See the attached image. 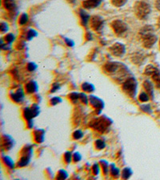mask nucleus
I'll return each mask as SVG.
<instances>
[{
	"label": "nucleus",
	"mask_w": 160,
	"mask_h": 180,
	"mask_svg": "<svg viewBox=\"0 0 160 180\" xmlns=\"http://www.w3.org/2000/svg\"><path fill=\"white\" fill-rule=\"evenodd\" d=\"M66 178H67V173H66V171H65V170H62L59 171L58 175L57 176V179H65Z\"/></svg>",
	"instance_id": "nucleus-29"
},
{
	"label": "nucleus",
	"mask_w": 160,
	"mask_h": 180,
	"mask_svg": "<svg viewBox=\"0 0 160 180\" xmlns=\"http://www.w3.org/2000/svg\"><path fill=\"white\" fill-rule=\"evenodd\" d=\"M137 82L135 78H129L124 82L123 85V90L127 95L131 97H134L136 94Z\"/></svg>",
	"instance_id": "nucleus-3"
},
{
	"label": "nucleus",
	"mask_w": 160,
	"mask_h": 180,
	"mask_svg": "<svg viewBox=\"0 0 160 180\" xmlns=\"http://www.w3.org/2000/svg\"><path fill=\"white\" fill-rule=\"evenodd\" d=\"M123 65L118 64L117 63H107L105 66V70L109 74H115L118 71H119Z\"/></svg>",
	"instance_id": "nucleus-9"
},
{
	"label": "nucleus",
	"mask_w": 160,
	"mask_h": 180,
	"mask_svg": "<svg viewBox=\"0 0 160 180\" xmlns=\"http://www.w3.org/2000/svg\"><path fill=\"white\" fill-rule=\"evenodd\" d=\"M101 163H102L103 170H104V173L107 174V169H108V163L106 162V161H104V160L101 161Z\"/></svg>",
	"instance_id": "nucleus-38"
},
{
	"label": "nucleus",
	"mask_w": 160,
	"mask_h": 180,
	"mask_svg": "<svg viewBox=\"0 0 160 180\" xmlns=\"http://www.w3.org/2000/svg\"><path fill=\"white\" fill-rule=\"evenodd\" d=\"M143 86L144 88L146 89V91H147V93H149L151 95H153V85L152 83L149 81H145L144 83H143Z\"/></svg>",
	"instance_id": "nucleus-19"
},
{
	"label": "nucleus",
	"mask_w": 160,
	"mask_h": 180,
	"mask_svg": "<svg viewBox=\"0 0 160 180\" xmlns=\"http://www.w3.org/2000/svg\"><path fill=\"white\" fill-rule=\"evenodd\" d=\"M102 0H86L83 2V7L87 9H92V8L97 7L98 6L100 5V3H102Z\"/></svg>",
	"instance_id": "nucleus-11"
},
{
	"label": "nucleus",
	"mask_w": 160,
	"mask_h": 180,
	"mask_svg": "<svg viewBox=\"0 0 160 180\" xmlns=\"http://www.w3.org/2000/svg\"><path fill=\"white\" fill-rule=\"evenodd\" d=\"M110 172H111V175L114 176V177H118V175H119V170L117 167H115L114 165H112L111 167H110Z\"/></svg>",
	"instance_id": "nucleus-26"
},
{
	"label": "nucleus",
	"mask_w": 160,
	"mask_h": 180,
	"mask_svg": "<svg viewBox=\"0 0 160 180\" xmlns=\"http://www.w3.org/2000/svg\"><path fill=\"white\" fill-rule=\"evenodd\" d=\"M111 26L117 34H122L126 31L127 29L126 24L121 20H115L111 23Z\"/></svg>",
	"instance_id": "nucleus-5"
},
{
	"label": "nucleus",
	"mask_w": 160,
	"mask_h": 180,
	"mask_svg": "<svg viewBox=\"0 0 160 180\" xmlns=\"http://www.w3.org/2000/svg\"><path fill=\"white\" fill-rule=\"evenodd\" d=\"M27 21H28V15L25 13L23 14L19 18V24L24 25V24H26L27 23Z\"/></svg>",
	"instance_id": "nucleus-24"
},
{
	"label": "nucleus",
	"mask_w": 160,
	"mask_h": 180,
	"mask_svg": "<svg viewBox=\"0 0 160 180\" xmlns=\"http://www.w3.org/2000/svg\"><path fill=\"white\" fill-rule=\"evenodd\" d=\"M110 52L112 53L115 56H123L125 53V47L122 43H115L112 47L110 48Z\"/></svg>",
	"instance_id": "nucleus-6"
},
{
	"label": "nucleus",
	"mask_w": 160,
	"mask_h": 180,
	"mask_svg": "<svg viewBox=\"0 0 160 180\" xmlns=\"http://www.w3.org/2000/svg\"><path fill=\"white\" fill-rule=\"evenodd\" d=\"M91 26L95 31H100L103 26V20L99 16H93L91 19Z\"/></svg>",
	"instance_id": "nucleus-7"
},
{
	"label": "nucleus",
	"mask_w": 160,
	"mask_h": 180,
	"mask_svg": "<svg viewBox=\"0 0 160 180\" xmlns=\"http://www.w3.org/2000/svg\"><path fill=\"white\" fill-rule=\"evenodd\" d=\"M105 146L106 144L105 143H104V141H102L101 139H98V140H96V142H95V146H96L97 149H99V150L103 149L105 147Z\"/></svg>",
	"instance_id": "nucleus-25"
},
{
	"label": "nucleus",
	"mask_w": 160,
	"mask_h": 180,
	"mask_svg": "<svg viewBox=\"0 0 160 180\" xmlns=\"http://www.w3.org/2000/svg\"><path fill=\"white\" fill-rule=\"evenodd\" d=\"M58 88H59V85H58V83L55 84V85L53 86V88H52V90H51V92L56 91H57Z\"/></svg>",
	"instance_id": "nucleus-44"
},
{
	"label": "nucleus",
	"mask_w": 160,
	"mask_h": 180,
	"mask_svg": "<svg viewBox=\"0 0 160 180\" xmlns=\"http://www.w3.org/2000/svg\"><path fill=\"white\" fill-rule=\"evenodd\" d=\"M93 171H94V174L95 175H98L99 172V166L97 164L94 165L93 167Z\"/></svg>",
	"instance_id": "nucleus-43"
},
{
	"label": "nucleus",
	"mask_w": 160,
	"mask_h": 180,
	"mask_svg": "<svg viewBox=\"0 0 160 180\" xmlns=\"http://www.w3.org/2000/svg\"><path fill=\"white\" fill-rule=\"evenodd\" d=\"M155 6H156V8H157L158 10L160 11V0H157V2L155 3Z\"/></svg>",
	"instance_id": "nucleus-46"
},
{
	"label": "nucleus",
	"mask_w": 160,
	"mask_h": 180,
	"mask_svg": "<svg viewBox=\"0 0 160 180\" xmlns=\"http://www.w3.org/2000/svg\"><path fill=\"white\" fill-rule=\"evenodd\" d=\"M79 99H81L82 101H83L84 103H86V104H87V102H88V99H87V95L85 94H80V98H79Z\"/></svg>",
	"instance_id": "nucleus-41"
},
{
	"label": "nucleus",
	"mask_w": 160,
	"mask_h": 180,
	"mask_svg": "<svg viewBox=\"0 0 160 180\" xmlns=\"http://www.w3.org/2000/svg\"><path fill=\"white\" fill-rule=\"evenodd\" d=\"M14 39H15V37H14V35L12 34H7V35L5 37L6 42H7L8 43H11V42L14 41Z\"/></svg>",
	"instance_id": "nucleus-32"
},
{
	"label": "nucleus",
	"mask_w": 160,
	"mask_h": 180,
	"mask_svg": "<svg viewBox=\"0 0 160 180\" xmlns=\"http://www.w3.org/2000/svg\"><path fill=\"white\" fill-rule=\"evenodd\" d=\"M83 136V132H82L81 131H75L73 134L74 138H75V139H79V138H81Z\"/></svg>",
	"instance_id": "nucleus-30"
},
{
	"label": "nucleus",
	"mask_w": 160,
	"mask_h": 180,
	"mask_svg": "<svg viewBox=\"0 0 160 180\" xmlns=\"http://www.w3.org/2000/svg\"><path fill=\"white\" fill-rule=\"evenodd\" d=\"M132 175V171L128 167H126L125 169H123V170L122 171V178L124 179H126L128 178L131 177V175Z\"/></svg>",
	"instance_id": "nucleus-20"
},
{
	"label": "nucleus",
	"mask_w": 160,
	"mask_h": 180,
	"mask_svg": "<svg viewBox=\"0 0 160 180\" xmlns=\"http://www.w3.org/2000/svg\"><path fill=\"white\" fill-rule=\"evenodd\" d=\"M158 72H159V69L152 65L147 66V67H146V69H145V74H146L147 75L152 76V75H154L155 74L158 73Z\"/></svg>",
	"instance_id": "nucleus-15"
},
{
	"label": "nucleus",
	"mask_w": 160,
	"mask_h": 180,
	"mask_svg": "<svg viewBox=\"0 0 160 180\" xmlns=\"http://www.w3.org/2000/svg\"><path fill=\"white\" fill-rule=\"evenodd\" d=\"M4 7L10 11H14L16 8V4L15 0H3V1Z\"/></svg>",
	"instance_id": "nucleus-14"
},
{
	"label": "nucleus",
	"mask_w": 160,
	"mask_h": 180,
	"mask_svg": "<svg viewBox=\"0 0 160 180\" xmlns=\"http://www.w3.org/2000/svg\"><path fill=\"white\" fill-rule=\"evenodd\" d=\"M62 101V99L60 98H58V97H56V98H54L50 100V102H51V104L52 105H56L58 102H60Z\"/></svg>",
	"instance_id": "nucleus-35"
},
{
	"label": "nucleus",
	"mask_w": 160,
	"mask_h": 180,
	"mask_svg": "<svg viewBox=\"0 0 160 180\" xmlns=\"http://www.w3.org/2000/svg\"><path fill=\"white\" fill-rule=\"evenodd\" d=\"M36 67H37V66L35 65L34 63H29V64H28V66H27V69H28L30 71H34V70L36 69Z\"/></svg>",
	"instance_id": "nucleus-37"
},
{
	"label": "nucleus",
	"mask_w": 160,
	"mask_h": 180,
	"mask_svg": "<svg viewBox=\"0 0 160 180\" xmlns=\"http://www.w3.org/2000/svg\"><path fill=\"white\" fill-rule=\"evenodd\" d=\"M82 89L83 91H85L92 92L95 91V86H93L91 83H84L82 85Z\"/></svg>",
	"instance_id": "nucleus-18"
},
{
	"label": "nucleus",
	"mask_w": 160,
	"mask_h": 180,
	"mask_svg": "<svg viewBox=\"0 0 160 180\" xmlns=\"http://www.w3.org/2000/svg\"><path fill=\"white\" fill-rule=\"evenodd\" d=\"M89 100L91 104L95 107V109L99 110H101L103 108V107H104L103 101L101 100L100 99H99L98 97L95 96V95H91L89 98Z\"/></svg>",
	"instance_id": "nucleus-8"
},
{
	"label": "nucleus",
	"mask_w": 160,
	"mask_h": 180,
	"mask_svg": "<svg viewBox=\"0 0 160 180\" xmlns=\"http://www.w3.org/2000/svg\"><path fill=\"white\" fill-rule=\"evenodd\" d=\"M39 113V108L37 107H33L31 108H26L24 111V116L26 119H31L32 118L36 116Z\"/></svg>",
	"instance_id": "nucleus-10"
},
{
	"label": "nucleus",
	"mask_w": 160,
	"mask_h": 180,
	"mask_svg": "<svg viewBox=\"0 0 160 180\" xmlns=\"http://www.w3.org/2000/svg\"><path fill=\"white\" fill-rule=\"evenodd\" d=\"M80 16H81L82 18V23L83 26H87V23H88V22H89L90 19V16L88 14H87V12H85L83 10L80 11Z\"/></svg>",
	"instance_id": "nucleus-17"
},
{
	"label": "nucleus",
	"mask_w": 160,
	"mask_h": 180,
	"mask_svg": "<svg viewBox=\"0 0 160 180\" xmlns=\"http://www.w3.org/2000/svg\"><path fill=\"white\" fill-rule=\"evenodd\" d=\"M3 161H4L6 164L7 165L8 167H11V168H13L14 167V162L11 158H9V157L7 156L4 157V158H3Z\"/></svg>",
	"instance_id": "nucleus-27"
},
{
	"label": "nucleus",
	"mask_w": 160,
	"mask_h": 180,
	"mask_svg": "<svg viewBox=\"0 0 160 180\" xmlns=\"http://www.w3.org/2000/svg\"><path fill=\"white\" fill-rule=\"evenodd\" d=\"M152 79L156 86L160 89V72H158V73L155 74L154 75H152Z\"/></svg>",
	"instance_id": "nucleus-22"
},
{
	"label": "nucleus",
	"mask_w": 160,
	"mask_h": 180,
	"mask_svg": "<svg viewBox=\"0 0 160 180\" xmlns=\"http://www.w3.org/2000/svg\"><path fill=\"white\" fill-rule=\"evenodd\" d=\"M65 160L67 163H69L71 161V154L70 152H66L65 154Z\"/></svg>",
	"instance_id": "nucleus-39"
},
{
	"label": "nucleus",
	"mask_w": 160,
	"mask_h": 180,
	"mask_svg": "<svg viewBox=\"0 0 160 180\" xmlns=\"http://www.w3.org/2000/svg\"><path fill=\"white\" fill-rule=\"evenodd\" d=\"M37 89H38V86L36 83L34 82H29L26 85V90L28 93H34V91H36Z\"/></svg>",
	"instance_id": "nucleus-16"
},
{
	"label": "nucleus",
	"mask_w": 160,
	"mask_h": 180,
	"mask_svg": "<svg viewBox=\"0 0 160 180\" xmlns=\"http://www.w3.org/2000/svg\"><path fill=\"white\" fill-rule=\"evenodd\" d=\"M0 29H1V31L2 32L7 31L8 30L7 24L5 23H1V26H0Z\"/></svg>",
	"instance_id": "nucleus-36"
},
{
	"label": "nucleus",
	"mask_w": 160,
	"mask_h": 180,
	"mask_svg": "<svg viewBox=\"0 0 160 180\" xmlns=\"http://www.w3.org/2000/svg\"><path fill=\"white\" fill-rule=\"evenodd\" d=\"M31 148L27 149L26 154L22 158L21 160H20V162H18V166H20V167H24V166H26V165L28 164V162H29L30 161V159H31Z\"/></svg>",
	"instance_id": "nucleus-12"
},
{
	"label": "nucleus",
	"mask_w": 160,
	"mask_h": 180,
	"mask_svg": "<svg viewBox=\"0 0 160 180\" xmlns=\"http://www.w3.org/2000/svg\"><path fill=\"white\" fill-rule=\"evenodd\" d=\"M24 98L23 91H22L21 89L18 90L15 93H13L11 94V99H13L14 101L16 102H21L23 101V99Z\"/></svg>",
	"instance_id": "nucleus-13"
},
{
	"label": "nucleus",
	"mask_w": 160,
	"mask_h": 180,
	"mask_svg": "<svg viewBox=\"0 0 160 180\" xmlns=\"http://www.w3.org/2000/svg\"><path fill=\"white\" fill-rule=\"evenodd\" d=\"M127 0H111V3L114 6H115L117 7H120L126 3Z\"/></svg>",
	"instance_id": "nucleus-23"
},
{
	"label": "nucleus",
	"mask_w": 160,
	"mask_h": 180,
	"mask_svg": "<svg viewBox=\"0 0 160 180\" xmlns=\"http://www.w3.org/2000/svg\"><path fill=\"white\" fill-rule=\"evenodd\" d=\"M142 37V43L145 47L151 48L157 41V37L152 33V28L151 26H146L140 31Z\"/></svg>",
	"instance_id": "nucleus-1"
},
{
	"label": "nucleus",
	"mask_w": 160,
	"mask_h": 180,
	"mask_svg": "<svg viewBox=\"0 0 160 180\" xmlns=\"http://www.w3.org/2000/svg\"><path fill=\"white\" fill-rule=\"evenodd\" d=\"M110 124V122L107 119H106V118H98V119H95L93 121H91V127L95 129V130H97V131L103 132L107 129Z\"/></svg>",
	"instance_id": "nucleus-4"
},
{
	"label": "nucleus",
	"mask_w": 160,
	"mask_h": 180,
	"mask_svg": "<svg viewBox=\"0 0 160 180\" xmlns=\"http://www.w3.org/2000/svg\"><path fill=\"white\" fill-rule=\"evenodd\" d=\"M81 155H80V154L79 153H75L74 154V160L75 161V162H79V160L81 159Z\"/></svg>",
	"instance_id": "nucleus-42"
},
{
	"label": "nucleus",
	"mask_w": 160,
	"mask_h": 180,
	"mask_svg": "<svg viewBox=\"0 0 160 180\" xmlns=\"http://www.w3.org/2000/svg\"><path fill=\"white\" fill-rule=\"evenodd\" d=\"M134 13L137 15V17L139 18H145L151 12V7L148 3L139 1L134 4Z\"/></svg>",
	"instance_id": "nucleus-2"
},
{
	"label": "nucleus",
	"mask_w": 160,
	"mask_h": 180,
	"mask_svg": "<svg viewBox=\"0 0 160 180\" xmlns=\"http://www.w3.org/2000/svg\"><path fill=\"white\" fill-rule=\"evenodd\" d=\"M44 138V132L42 131H37L35 132V140L38 143H41Z\"/></svg>",
	"instance_id": "nucleus-21"
},
{
	"label": "nucleus",
	"mask_w": 160,
	"mask_h": 180,
	"mask_svg": "<svg viewBox=\"0 0 160 180\" xmlns=\"http://www.w3.org/2000/svg\"><path fill=\"white\" fill-rule=\"evenodd\" d=\"M66 40V43H67V44H68V46H70V47H72V46H73L74 45V42H72V41H71V40H70V39H65Z\"/></svg>",
	"instance_id": "nucleus-45"
},
{
	"label": "nucleus",
	"mask_w": 160,
	"mask_h": 180,
	"mask_svg": "<svg viewBox=\"0 0 160 180\" xmlns=\"http://www.w3.org/2000/svg\"><path fill=\"white\" fill-rule=\"evenodd\" d=\"M142 110H144L145 112L147 113H151V107H150V105H142V107H141Z\"/></svg>",
	"instance_id": "nucleus-34"
},
{
	"label": "nucleus",
	"mask_w": 160,
	"mask_h": 180,
	"mask_svg": "<svg viewBox=\"0 0 160 180\" xmlns=\"http://www.w3.org/2000/svg\"><path fill=\"white\" fill-rule=\"evenodd\" d=\"M70 98H71L72 100L78 99L80 98V94H79V93H72V94H70Z\"/></svg>",
	"instance_id": "nucleus-40"
},
{
	"label": "nucleus",
	"mask_w": 160,
	"mask_h": 180,
	"mask_svg": "<svg viewBox=\"0 0 160 180\" xmlns=\"http://www.w3.org/2000/svg\"><path fill=\"white\" fill-rule=\"evenodd\" d=\"M36 31H34V30H31V31H29V32H28V34H27V39H32V38H34V36H36Z\"/></svg>",
	"instance_id": "nucleus-33"
},
{
	"label": "nucleus",
	"mask_w": 160,
	"mask_h": 180,
	"mask_svg": "<svg viewBox=\"0 0 160 180\" xmlns=\"http://www.w3.org/2000/svg\"><path fill=\"white\" fill-rule=\"evenodd\" d=\"M159 44H160V42H159Z\"/></svg>",
	"instance_id": "nucleus-47"
},
{
	"label": "nucleus",
	"mask_w": 160,
	"mask_h": 180,
	"mask_svg": "<svg viewBox=\"0 0 160 180\" xmlns=\"http://www.w3.org/2000/svg\"><path fill=\"white\" fill-rule=\"evenodd\" d=\"M9 138V137H7V139L6 140H4V143H5V146H6V148H7V149H10L11 148V146H12V139H8Z\"/></svg>",
	"instance_id": "nucleus-31"
},
{
	"label": "nucleus",
	"mask_w": 160,
	"mask_h": 180,
	"mask_svg": "<svg viewBox=\"0 0 160 180\" xmlns=\"http://www.w3.org/2000/svg\"><path fill=\"white\" fill-rule=\"evenodd\" d=\"M139 100L142 101V102H147L149 100V97H148V94L145 92H142L140 95H139Z\"/></svg>",
	"instance_id": "nucleus-28"
}]
</instances>
